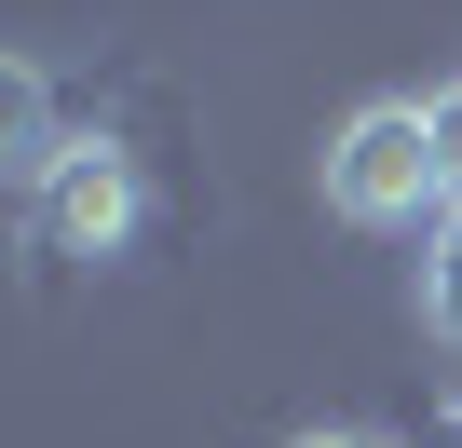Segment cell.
<instances>
[{
	"label": "cell",
	"instance_id": "cell-1",
	"mask_svg": "<svg viewBox=\"0 0 462 448\" xmlns=\"http://www.w3.org/2000/svg\"><path fill=\"white\" fill-rule=\"evenodd\" d=\"M313 177H327V204L354 217V232H408L421 204H448V190H435V136H421V109H408V96H367V109L327 136V163H313Z\"/></svg>",
	"mask_w": 462,
	"mask_h": 448
},
{
	"label": "cell",
	"instance_id": "cell-2",
	"mask_svg": "<svg viewBox=\"0 0 462 448\" xmlns=\"http://www.w3.org/2000/svg\"><path fill=\"white\" fill-rule=\"evenodd\" d=\"M136 217H150L136 150H123V136H69L55 177H42V245H55V259H123Z\"/></svg>",
	"mask_w": 462,
	"mask_h": 448
},
{
	"label": "cell",
	"instance_id": "cell-3",
	"mask_svg": "<svg viewBox=\"0 0 462 448\" xmlns=\"http://www.w3.org/2000/svg\"><path fill=\"white\" fill-rule=\"evenodd\" d=\"M55 96H42V69H14L0 55V190H28V177H55Z\"/></svg>",
	"mask_w": 462,
	"mask_h": 448
},
{
	"label": "cell",
	"instance_id": "cell-4",
	"mask_svg": "<svg viewBox=\"0 0 462 448\" xmlns=\"http://www.w3.org/2000/svg\"><path fill=\"white\" fill-rule=\"evenodd\" d=\"M421 326L462 353V204L435 217V245H421Z\"/></svg>",
	"mask_w": 462,
	"mask_h": 448
},
{
	"label": "cell",
	"instance_id": "cell-5",
	"mask_svg": "<svg viewBox=\"0 0 462 448\" xmlns=\"http://www.w3.org/2000/svg\"><path fill=\"white\" fill-rule=\"evenodd\" d=\"M421 136H435V190L462 204V82H435V96H421Z\"/></svg>",
	"mask_w": 462,
	"mask_h": 448
},
{
	"label": "cell",
	"instance_id": "cell-6",
	"mask_svg": "<svg viewBox=\"0 0 462 448\" xmlns=\"http://www.w3.org/2000/svg\"><path fill=\"white\" fill-rule=\"evenodd\" d=\"M300 448H394V434H300Z\"/></svg>",
	"mask_w": 462,
	"mask_h": 448
}]
</instances>
